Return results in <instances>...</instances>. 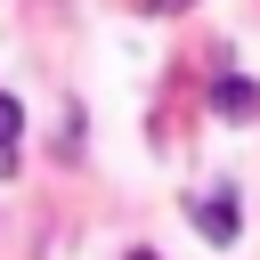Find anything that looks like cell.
<instances>
[{"label": "cell", "instance_id": "cell-3", "mask_svg": "<svg viewBox=\"0 0 260 260\" xmlns=\"http://www.w3.org/2000/svg\"><path fill=\"white\" fill-rule=\"evenodd\" d=\"M16 130H24V106H16V98H8V89H0V146H8V138H16Z\"/></svg>", "mask_w": 260, "mask_h": 260}, {"label": "cell", "instance_id": "cell-6", "mask_svg": "<svg viewBox=\"0 0 260 260\" xmlns=\"http://www.w3.org/2000/svg\"><path fill=\"white\" fill-rule=\"evenodd\" d=\"M122 260H154V252H122Z\"/></svg>", "mask_w": 260, "mask_h": 260}, {"label": "cell", "instance_id": "cell-2", "mask_svg": "<svg viewBox=\"0 0 260 260\" xmlns=\"http://www.w3.org/2000/svg\"><path fill=\"white\" fill-rule=\"evenodd\" d=\"M211 106H219L228 122H252V114H260V81H236V73H228V81L211 89Z\"/></svg>", "mask_w": 260, "mask_h": 260}, {"label": "cell", "instance_id": "cell-1", "mask_svg": "<svg viewBox=\"0 0 260 260\" xmlns=\"http://www.w3.org/2000/svg\"><path fill=\"white\" fill-rule=\"evenodd\" d=\"M187 219H195V236H203V244H219V252L244 236V203H236L228 187H211V195H187Z\"/></svg>", "mask_w": 260, "mask_h": 260}, {"label": "cell", "instance_id": "cell-4", "mask_svg": "<svg viewBox=\"0 0 260 260\" xmlns=\"http://www.w3.org/2000/svg\"><path fill=\"white\" fill-rule=\"evenodd\" d=\"M8 171H16V146H0V179H8Z\"/></svg>", "mask_w": 260, "mask_h": 260}, {"label": "cell", "instance_id": "cell-5", "mask_svg": "<svg viewBox=\"0 0 260 260\" xmlns=\"http://www.w3.org/2000/svg\"><path fill=\"white\" fill-rule=\"evenodd\" d=\"M138 8H195V0H138Z\"/></svg>", "mask_w": 260, "mask_h": 260}]
</instances>
